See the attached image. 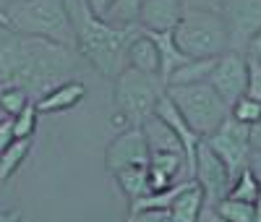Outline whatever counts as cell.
Here are the masks:
<instances>
[{
	"instance_id": "cell-1",
	"label": "cell",
	"mask_w": 261,
	"mask_h": 222,
	"mask_svg": "<svg viewBox=\"0 0 261 222\" xmlns=\"http://www.w3.org/2000/svg\"><path fill=\"white\" fill-rule=\"evenodd\" d=\"M76 55L68 44L32 34L0 37V84L18 86L37 102L76 71Z\"/></svg>"
},
{
	"instance_id": "cell-2",
	"label": "cell",
	"mask_w": 261,
	"mask_h": 222,
	"mask_svg": "<svg viewBox=\"0 0 261 222\" xmlns=\"http://www.w3.org/2000/svg\"><path fill=\"white\" fill-rule=\"evenodd\" d=\"M65 11L71 18L79 55H84L92 68L99 71L105 79L115 81L128 68V50L141 34V27H115L94 16L84 0H65Z\"/></svg>"
},
{
	"instance_id": "cell-3",
	"label": "cell",
	"mask_w": 261,
	"mask_h": 222,
	"mask_svg": "<svg viewBox=\"0 0 261 222\" xmlns=\"http://www.w3.org/2000/svg\"><path fill=\"white\" fill-rule=\"evenodd\" d=\"M6 16L11 24L8 29L18 34L55 39L60 44H68V47L76 44L65 0H13Z\"/></svg>"
},
{
	"instance_id": "cell-4",
	"label": "cell",
	"mask_w": 261,
	"mask_h": 222,
	"mask_svg": "<svg viewBox=\"0 0 261 222\" xmlns=\"http://www.w3.org/2000/svg\"><path fill=\"white\" fill-rule=\"evenodd\" d=\"M167 94V86L160 76H149L136 68H125L113 86V105L118 120H128L130 126H141L157 113V105Z\"/></svg>"
},
{
	"instance_id": "cell-5",
	"label": "cell",
	"mask_w": 261,
	"mask_h": 222,
	"mask_svg": "<svg viewBox=\"0 0 261 222\" xmlns=\"http://www.w3.org/2000/svg\"><path fill=\"white\" fill-rule=\"evenodd\" d=\"M167 97L180 110V115L201 141L209 139L230 118V105L209 86V81L188 86H167Z\"/></svg>"
},
{
	"instance_id": "cell-6",
	"label": "cell",
	"mask_w": 261,
	"mask_h": 222,
	"mask_svg": "<svg viewBox=\"0 0 261 222\" xmlns=\"http://www.w3.org/2000/svg\"><path fill=\"white\" fill-rule=\"evenodd\" d=\"M172 37L186 58H220L230 50L225 18L209 11H186Z\"/></svg>"
},
{
	"instance_id": "cell-7",
	"label": "cell",
	"mask_w": 261,
	"mask_h": 222,
	"mask_svg": "<svg viewBox=\"0 0 261 222\" xmlns=\"http://www.w3.org/2000/svg\"><path fill=\"white\" fill-rule=\"evenodd\" d=\"M204 141L217 157L225 162V167L232 175V181H235V175H241L251 165V154H253V149H251V128L238 123L235 118H227Z\"/></svg>"
},
{
	"instance_id": "cell-8",
	"label": "cell",
	"mask_w": 261,
	"mask_h": 222,
	"mask_svg": "<svg viewBox=\"0 0 261 222\" xmlns=\"http://www.w3.org/2000/svg\"><path fill=\"white\" fill-rule=\"evenodd\" d=\"M220 16L230 34V50L246 55L251 39L261 32V0H225Z\"/></svg>"
},
{
	"instance_id": "cell-9",
	"label": "cell",
	"mask_w": 261,
	"mask_h": 222,
	"mask_svg": "<svg viewBox=\"0 0 261 222\" xmlns=\"http://www.w3.org/2000/svg\"><path fill=\"white\" fill-rule=\"evenodd\" d=\"M209 86L232 107L241 97H246V89H248V58L243 53H235V50H227L225 55H220L212 76H209Z\"/></svg>"
},
{
	"instance_id": "cell-10",
	"label": "cell",
	"mask_w": 261,
	"mask_h": 222,
	"mask_svg": "<svg viewBox=\"0 0 261 222\" xmlns=\"http://www.w3.org/2000/svg\"><path fill=\"white\" fill-rule=\"evenodd\" d=\"M149 144L144 136L141 126H128L125 131H120L118 136L107 144L105 149V167L110 175L125 170V167H136V165H149Z\"/></svg>"
},
{
	"instance_id": "cell-11",
	"label": "cell",
	"mask_w": 261,
	"mask_h": 222,
	"mask_svg": "<svg viewBox=\"0 0 261 222\" xmlns=\"http://www.w3.org/2000/svg\"><path fill=\"white\" fill-rule=\"evenodd\" d=\"M193 181L201 186L206 196V207H214L217 202L227 199V191L232 186V175L225 167V162L206 146V141L199 144L196 152V170H193Z\"/></svg>"
},
{
	"instance_id": "cell-12",
	"label": "cell",
	"mask_w": 261,
	"mask_h": 222,
	"mask_svg": "<svg viewBox=\"0 0 261 222\" xmlns=\"http://www.w3.org/2000/svg\"><path fill=\"white\" fill-rule=\"evenodd\" d=\"M157 118H162L170 128H172V133L178 136V141L183 144V154H186V175H188V181H193V170H196V152H199V144H201V139L193 133V128L186 123V118L180 115V110L172 105V100L165 94L162 97V102L157 105V113H154Z\"/></svg>"
},
{
	"instance_id": "cell-13",
	"label": "cell",
	"mask_w": 261,
	"mask_h": 222,
	"mask_svg": "<svg viewBox=\"0 0 261 222\" xmlns=\"http://www.w3.org/2000/svg\"><path fill=\"white\" fill-rule=\"evenodd\" d=\"M183 13H186L183 0H144L139 13V27L151 34L175 32Z\"/></svg>"
},
{
	"instance_id": "cell-14",
	"label": "cell",
	"mask_w": 261,
	"mask_h": 222,
	"mask_svg": "<svg viewBox=\"0 0 261 222\" xmlns=\"http://www.w3.org/2000/svg\"><path fill=\"white\" fill-rule=\"evenodd\" d=\"M84 97H86V84L73 79V81H63L55 89H50L45 97H39L34 102V107H37V113H63V110L76 107Z\"/></svg>"
},
{
	"instance_id": "cell-15",
	"label": "cell",
	"mask_w": 261,
	"mask_h": 222,
	"mask_svg": "<svg viewBox=\"0 0 261 222\" xmlns=\"http://www.w3.org/2000/svg\"><path fill=\"white\" fill-rule=\"evenodd\" d=\"M206 209V196L196 181H188V186L178 193V199L167 209L170 222H199Z\"/></svg>"
},
{
	"instance_id": "cell-16",
	"label": "cell",
	"mask_w": 261,
	"mask_h": 222,
	"mask_svg": "<svg viewBox=\"0 0 261 222\" xmlns=\"http://www.w3.org/2000/svg\"><path fill=\"white\" fill-rule=\"evenodd\" d=\"M128 68H136L141 73L149 76H160V50H157V42L151 39L149 32L141 29V34L134 39L128 50Z\"/></svg>"
},
{
	"instance_id": "cell-17",
	"label": "cell",
	"mask_w": 261,
	"mask_h": 222,
	"mask_svg": "<svg viewBox=\"0 0 261 222\" xmlns=\"http://www.w3.org/2000/svg\"><path fill=\"white\" fill-rule=\"evenodd\" d=\"M141 128H144L149 152H183V144L178 141V136L172 133V128L162 118L151 115L149 120L141 123Z\"/></svg>"
},
{
	"instance_id": "cell-18",
	"label": "cell",
	"mask_w": 261,
	"mask_h": 222,
	"mask_svg": "<svg viewBox=\"0 0 261 222\" xmlns=\"http://www.w3.org/2000/svg\"><path fill=\"white\" fill-rule=\"evenodd\" d=\"M151 34V32H149ZM151 39L157 42V50H160V79L167 84V79L175 73V68H180V65L191 58H186L178 47L175 37H172V32H162V34H151Z\"/></svg>"
},
{
	"instance_id": "cell-19",
	"label": "cell",
	"mask_w": 261,
	"mask_h": 222,
	"mask_svg": "<svg viewBox=\"0 0 261 222\" xmlns=\"http://www.w3.org/2000/svg\"><path fill=\"white\" fill-rule=\"evenodd\" d=\"M214 65H217V58H191L180 65V68H175V73L167 79L165 86H188V84L209 81Z\"/></svg>"
},
{
	"instance_id": "cell-20",
	"label": "cell",
	"mask_w": 261,
	"mask_h": 222,
	"mask_svg": "<svg viewBox=\"0 0 261 222\" xmlns=\"http://www.w3.org/2000/svg\"><path fill=\"white\" fill-rule=\"evenodd\" d=\"M115 181H118V186L125 193L128 202H136V199L151 193V186H149V165L125 167V170L115 172Z\"/></svg>"
},
{
	"instance_id": "cell-21",
	"label": "cell",
	"mask_w": 261,
	"mask_h": 222,
	"mask_svg": "<svg viewBox=\"0 0 261 222\" xmlns=\"http://www.w3.org/2000/svg\"><path fill=\"white\" fill-rule=\"evenodd\" d=\"M32 152V139H13L6 152H0V183L21 167V162L27 160V154Z\"/></svg>"
},
{
	"instance_id": "cell-22",
	"label": "cell",
	"mask_w": 261,
	"mask_h": 222,
	"mask_svg": "<svg viewBox=\"0 0 261 222\" xmlns=\"http://www.w3.org/2000/svg\"><path fill=\"white\" fill-rule=\"evenodd\" d=\"M258 191H261V181L256 178V172L251 167H246L241 175H235V181L227 191V199H235V202H248L253 204L258 199Z\"/></svg>"
},
{
	"instance_id": "cell-23",
	"label": "cell",
	"mask_w": 261,
	"mask_h": 222,
	"mask_svg": "<svg viewBox=\"0 0 261 222\" xmlns=\"http://www.w3.org/2000/svg\"><path fill=\"white\" fill-rule=\"evenodd\" d=\"M144 0H115L107 11L105 21H110L115 27H134L139 24V13H141Z\"/></svg>"
},
{
	"instance_id": "cell-24",
	"label": "cell",
	"mask_w": 261,
	"mask_h": 222,
	"mask_svg": "<svg viewBox=\"0 0 261 222\" xmlns=\"http://www.w3.org/2000/svg\"><path fill=\"white\" fill-rule=\"evenodd\" d=\"M217 217L225 222H253V204L248 202H235V199H222L212 207Z\"/></svg>"
},
{
	"instance_id": "cell-25",
	"label": "cell",
	"mask_w": 261,
	"mask_h": 222,
	"mask_svg": "<svg viewBox=\"0 0 261 222\" xmlns=\"http://www.w3.org/2000/svg\"><path fill=\"white\" fill-rule=\"evenodd\" d=\"M27 105H32V102H29V94L24 89H18V86H3L0 89V110H3L8 118H16Z\"/></svg>"
},
{
	"instance_id": "cell-26",
	"label": "cell",
	"mask_w": 261,
	"mask_h": 222,
	"mask_svg": "<svg viewBox=\"0 0 261 222\" xmlns=\"http://www.w3.org/2000/svg\"><path fill=\"white\" fill-rule=\"evenodd\" d=\"M230 118H235L238 123H243V126L251 128L261 118V102L258 100H251V97H241L230 107Z\"/></svg>"
},
{
	"instance_id": "cell-27",
	"label": "cell",
	"mask_w": 261,
	"mask_h": 222,
	"mask_svg": "<svg viewBox=\"0 0 261 222\" xmlns=\"http://www.w3.org/2000/svg\"><path fill=\"white\" fill-rule=\"evenodd\" d=\"M37 115L39 113H37L34 102L21 110V113L13 118V139H32V133L37 128Z\"/></svg>"
},
{
	"instance_id": "cell-28",
	"label": "cell",
	"mask_w": 261,
	"mask_h": 222,
	"mask_svg": "<svg viewBox=\"0 0 261 222\" xmlns=\"http://www.w3.org/2000/svg\"><path fill=\"white\" fill-rule=\"evenodd\" d=\"M246 97L261 102V60H256V58H248V89H246Z\"/></svg>"
},
{
	"instance_id": "cell-29",
	"label": "cell",
	"mask_w": 261,
	"mask_h": 222,
	"mask_svg": "<svg viewBox=\"0 0 261 222\" xmlns=\"http://www.w3.org/2000/svg\"><path fill=\"white\" fill-rule=\"evenodd\" d=\"M225 6V0H183L186 11H209V13H220Z\"/></svg>"
},
{
	"instance_id": "cell-30",
	"label": "cell",
	"mask_w": 261,
	"mask_h": 222,
	"mask_svg": "<svg viewBox=\"0 0 261 222\" xmlns=\"http://www.w3.org/2000/svg\"><path fill=\"white\" fill-rule=\"evenodd\" d=\"M128 222H170L167 212H136L128 214Z\"/></svg>"
},
{
	"instance_id": "cell-31",
	"label": "cell",
	"mask_w": 261,
	"mask_h": 222,
	"mask_svg": "<svg viewBox=\"0 0 261 222\" xmlns=\"http://www.w3.org/2000/svg\"><path fill=\"white\" fill-rule=\"evenodd\" d=\"M13 141V118L0 120V152H6Z\"/></svg>"
},
{
	"instance_id": "cell-32",
	"label": "cell",
	"mask_w": 261,
	"mask_h": 222,
	"mask_svg": "<svg viewBox=\"0 0 261 222\" xmlns=\"http://www.w3.org/2000/svg\"><path fill=\"white\" fill-rule=\"evenodd\" d=\"M84 3L89 6V11H92L94 16L105 18V16H107V11H110V6L115 3V0H84Z\"/></svg>"
},
{
	"instance_id": "cell-33",
	"label": "cell",
	"mask_w": 261,
	"mask_h": 222,
	"mask_svg": "<svg viewBox=\"0 0 261 222\" xmlns=\"http://www.w3.org/2000/svg\"><path fill=\"white\" fill-rule=\"evenodd\" d=\"M251 149L261 152V118H258V123L251 126Z\"/></svg>"
},
{
	"instance_id": "cell-34",
	"label": "cell",
	"mask_w": 261,
	"mask_h": 222,
	"mask_svg": "<svg viewBox=\"0 0 261 222\" xmlns=\"http://www.w3.org/2000/svg\"><path fill=\"white\" fill-rule=\"evenodd\" d=\"M246 55L248 58H256V60H261V32L251 39V44H248V50H246Z\"/></svg>"
},
{
	"instance_id": "cell-35",
	"label": "cell",
	"mask_w": 261,
	"mask_h": 222,
	"mask_svg": "<svg viewBox=\"0 0 261 222\" xmlns=\"http://www.w3.org/2000/svg\"><path fill=\"white\" fill-rule=\"evenodd\" d=\"M0 222H24V217H21L18 209H3L0 212Z\"/></svg>"
},
{
	"instance_id": "cell-36",
	"label": "cell",
	"mask_w": 261,
	"mask_h": 222,
	"mask_svg": "<svg viewBox=\"0 0 261 222\" xmlns=\"http://www.w3.org/2000/svg\"><path fill=\"white\" fill-rule=\"evenodd\" d=\"M248 167L256 172V178L261 181V152H253V154H251V165H248Z\"/></svg>"
},
{
	"instance_id": "cell-37",
	"label": "cell",
	"mask_w": 261,
	"mask_h": 222,
	"mask_svg": "<svg viewBox=\"0 0 261 222\" xmlns=\"http://www.w3.org/2000/svg\"><path fill=\"white\" fill-rule=\"evenodd\" d=\"M253 222H261V191H258V199L253 202Z\"/></svg>"
},
{
	"instance_id": "cell-38",
	"label": "cell",
	"mask_w": 261,
	"mask_h": 222,
	"mask_svg": "<svg viewBox=\"0 0 261 222\" xmlns=\"http://www.w3.org/2000/svg\"><path fill=\"white\" fill-rule=\"evenodd\" d=\"M11 24H8V16H6V11H0V29H8Z\"/></svg>"
}]
</instances>
